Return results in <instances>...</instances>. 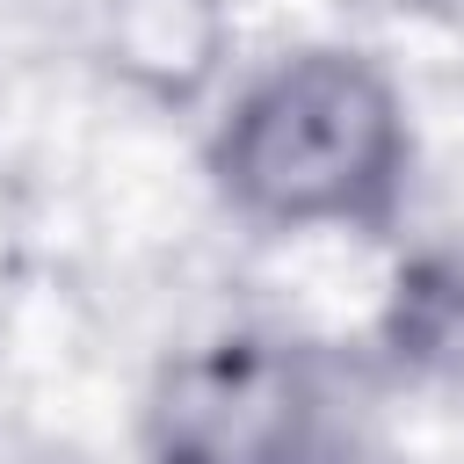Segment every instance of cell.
<instances>
[{
  "mask_svg": "<svg viewBox=\"0 0 464 464\" xmlns=\"http://www.w3.org/2000/svg\"><path fill=\"white\" fill-rule=\"evenodd\" d=\"M377 355L420 384H464V261L420 254L377 312Z\"/></svg>",
  "mask_w": 464,
  "mask_h": 464,
  "instance_id": "277c9868",
  "label": "cell"
},
{
  "mask_svg": "<svg viewBox=\"0 0 464 464\" xmlns=\"http://www.w3.org/2000/svg\"><path fill=\"white\" fill-rule=\"evenodd\" d=\"M406 109L362 51H297L268 65L210 138L218 196L268 232H370L406 188Z\"/></svg>",
  "mask_w": 464,
  "mask_h": 464,
  "instance_id": "6da1fadb",
  "label": "cell"
},
{
  "mask_svg": "<svg viewBox=\"0 0 464 464\" xmlns=\"http://www.w3.org/2000/svg\"><path fill=\"white\" fill-rule=\"evenodd\" d=\"M152 464H348L341 370L297 334H218L181 348L145 399Z\"/></svg>",
  "mask_w": 464,
  "mask_h": 464,
  "instance_id": "7a4b0ae2",
  "label": "cell"
},
{
  "mask_svg": "<svg viewBox=\"0 0 464 464\" xmlns=\"http://www.w3.org/2000/svg\"><path fill=\"white\" fill-rule=\"evenodd\" d=\"M102 44H109V65L145 102L188 109L232 51V14L225 0H109Z\"/></svg>",
  "mask_w": 464,
  "mask_h": 464,
  "instance_id": "3957f363",
  "label": "cell"
}]
</instances>
